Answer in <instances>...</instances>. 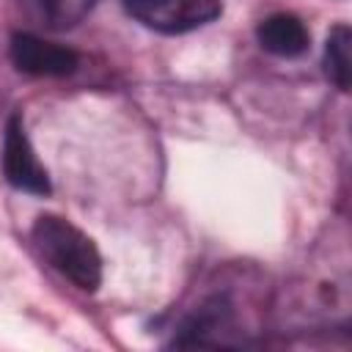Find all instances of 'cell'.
Instances as JSON below:
<instances>
[{
  "label": "cell",
  "instance_id": "1",
  "mask_svg": "<svg viewBox=\"0 0 352 352\" xmlns=\"http://www.w3.org/2000/svg\"><path fill=\"white\" fill-rule=\"evenodd\" d=\"M33 245L41 258L82 292H96L102 283V256L88 234L58 214H38L33 223Z\"/></svg>",
  "mask_w": 352,
  "mask_h": 352
},
{
  "label": "cell",
  "instance_id": "2",
  "mask_svg": "<svg viewBox=\"0 0 352 352\" xmlns=\"http://www.w3.org/2000/svg\"><path fill=\"white\" fill-rule=\"evenodd\" d=\"M129 16L157 33H190L220 16V0H124Z\"/></svg>",
  "mask_w": 352,
  "mask_h": 352
},
{
  "label": "cell",
  "instance_id": "3",
  "mask_svg": "<svg viewBox=\"0 0 352 352\" xmlns=\"http://www.w3.org/2000/svg\"><path fill=\"white\" fill-rule=\"evenodd\" d=\"M3 176L11 187L22 190V192H33V195H47L50 192V176L47 168L38 162L22 116L14 113L6 124V138H3Z\"/></svg>",
  "mask_w": 352,
  "mask_h": 352
},
{
  "label": "cell",
  "instance_id": "4",
  "mask_svg": "<svg viewBox=\"0 0 352 352\" xmlns=\"http://www.w3.org/2000/svg\"><path fill=\"white\" fill-rule=\"evenodd\" d=\"M11 63L33 77H66L77 69L80 58L63 44L47 41L33 33H16L11 38Z\"/></svg>",
  "mask_w": 352,
  "mask_h": 352
},
{
  "label": "cell",
  "instance_id": "5",
  "mask_svg": "<svg viewBox=\"0 0 352 352\" xmlns=\"http://www.w3.org/2000/svg\"><path fill=\"white\" fill-rule=\"evenodd\" d=\"M19 8L36 28L60 33L80 25L94 8V0H19Z\"/></svg>",
  "mask_w": 352,
  "mask_h": 352
},
{
  "label": "cell",
  "instance_id": "6",
  "mask_svg": "<svg viewBox=\"0 0 352 352\" xmlns=\"http://www.w3.org/2000/svg\"><path fill=\"white\" fill-rule=\"evenodd\" d=\"M258 44L280 58H294L308 50V30L294 14H272L256 28Z\"/></svg>",
  "mask_w": 352,
  "mask_h": 352
},
{
  "label": "cell",
  "instance_id": "7",
  "mask_svg": "<svg viewBox=\"0 0 352 352\" xmlns=\"http://www.w3.org/2000/svg\"><path fill=\"white\" fill-rule=\"evenodd\" d=\"M324 72L338 91H349L352 74V30L346 25H336L324 44Z\"/></svg>",
  "mask_w": 352,
  "mask_h": 352
}]
</instances>
